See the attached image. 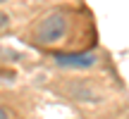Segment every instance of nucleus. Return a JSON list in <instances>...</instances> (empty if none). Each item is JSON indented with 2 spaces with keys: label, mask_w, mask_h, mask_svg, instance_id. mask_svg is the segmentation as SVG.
Segmentation results:
<instances>
[{
  "label": "nucleus",
  "mask_w": 129,
  "mask_h": 119,
  "mask_svg": "<svg viewBox=\"0 0 129 119\" xmlns=\"http://www.w3.org/2000/svg\"><path fill=\"white\" fill-rule=\"evenodd\" d=\"M64 29H67L64 19L57 12H53V14H48V17H43V22L38 24L36 41L43 43V45H46V43H55V41H60V38L64 36Z\"/></svg>",
  "instance_id": "obj_1"
},
{
  "label": "nucleus",
  "mask_w": 129,
  "mask_h": 119,
  "mask_svg": "<svg viewBox=\"0 0 129 119\" xmlns=\"http://www.w3.org/2000/svg\"><path fill=\"white\" fill-rule=\"evenodd\" d=\"M55 60L62 67H91L96 62V55L93 52H79V55H64V52H60Z\"/></svg>",
  "instance_id": "obj_2"
},
{
  "label": "nucleus",
  "mask_w": 129,
  "mask_h": 119,
  "mask_svg": "<svg viewBox=\"0 0 129 119\" xmlns=\"http://www.w3.org/2000/svg\"><path fill=\"white\" fill-rule=\"evenodd\" d=\"M5 26H7V17H5V14L3 12H0V31H3V29Z\"/></svg>",
  "instance_id": "obj_3"
},
{
  "label": "nucleus",
  "mask_w": 129,
  "mask_h": 119,
  "mask_svg": "<svg viewBox=\"0 0 129 119\" xmlns=\"http://www.w3.org/2000/svg\"><path fill=\"white\" fill-rule=\"evenodd\" d=\"M0 119H7V110L5 107H0Z\"/></svg>",
  "instance_id": "obj_4"
},
{
  "label": "nucleus",
  "mask_w": 129,
  "mask_h": 119,
  "mask_svg": "<svg viewBox=\"0 0 129 119\" xmlns=\"http://www.w3.org/2000/svg\"><path fill=\"white\" fill-rule=\"evenodd\" d=\"M0 3H3V0H0Z\"/></svg>",
  "instance_id": "obj_5"
}]
</instances>
